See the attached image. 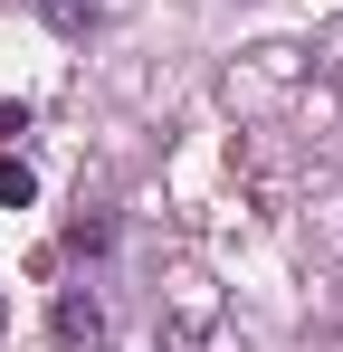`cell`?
<instances>
[{
	"label": "cell",
	"mask_w": 343,
	"mask_h": 352,
	"mask_svg": "<svg viewBox=\"0 0 343 352\" xmlns=\"http://www.w3.org/2000/svg\"><path fill=\"white\" fill-rule=\"evenodd\" d=\"M57 343H105V295H96V286L57 295Z\"/></svg>",
	"instance_id": "obj_1"
},
{
	"label": "cell",
	"mask_w": 343,
	"mask_h": 352,
	"mask_svg": "<svg viewBox=\"0 0 343 352\" xmlns=\"http://www.w3.org/2000/svg\"><path fill=\"white\" fill-rule=\"evenodd\" d=\"M39 19H48L57 38H86V29L105 19V0H39Z\"/></svg>",
	"instance_id": "obj_2"
},
{
	"label": "cell",
	"mask_w": 343,
	"mask_h": 352,
	"mask_svg": "<svg viewBox=\"0 0 343 352\" xmlns=\"http://www.w3.org/2000/svg\"><path fill=\"white\" fill-rule=\"evenodd\" d=\"M29 200H39V172L19 153H0V210H29Z\"/></svg>",
	"instance_id": "obj_3"
},
{
	"label": "cell",
	"mask_w": 343,
	"mask_h": 352,
	"mask_svg": "<svg viewBox=\"0 0 343 352\" xmlns=\"http://www.w3.org/2000/svg\"><path fill=\"white\" fill-rule=\"evenodd\" d=\"M67 248H76V257H105V248H114V219H105V210H86V219H67Z\"/></svg>",
	"instance_id": "obj_4"
},
{
	"label": "cell",
	"mask_w": 343,
	"mask_h": 352,
	"mask_svg": "<svg viewBox=\"0 0 343 352\" xmlns=\"http://www.w3.org/2000/svg\"><path fill=\"white\" fill-rule=\"evenodd\" d=\"M10 133H29V105H0V143H10Z\"/></svg>",
	"instance_id": "obj_5"
}]
</instances>
